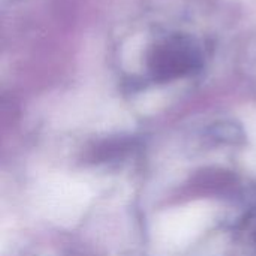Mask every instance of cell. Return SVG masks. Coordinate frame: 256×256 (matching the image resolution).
<instances>
[]
</instances>
